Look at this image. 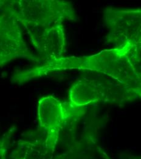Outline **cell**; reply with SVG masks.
Returning <instances> with one entry per match:
<instances>
[{
	"instance_id": "obj_9",
	"label": "cell",
	"mask_w": 141,
	"mask_h": 159,
	"mask_svg": "<svg viewBox=\"0 0 141 159\" xmlns=\"http://www.w3.org/2000/svg\"><path fill=\"white\" fill-rule=\"evenodd\" d=\"M4 1H0V8L2 7V6L4 5Z\"/></svg>"
},
{
	"instance_id": "obj_3",
	"label": "cell",
	"mask_w": 141,
	"mask_h": 159,
	"mask_svg": "<svg viewBox=\"0 0 141 159\" xmlns=\"http://www.w3.org/2000/svg\"><path fill=\"white\" fill-rule=\"evenodd\" d=\"M104 21L108 31V44L116 47L141 44V9L107 7L104 11Z\"/></svg>"
},
{
	"instance_id": "obj_4",
	"label": "cell",
	"mask_w": 141,
	"mask_h": 159,
	"mask_svg": "<svg viewBox=\"0 0 141 159\" xmlns=\"http://www.w3.org/2000/svg\"><path fill=\"white\" fill-rule=\"evenodd\" d=\"M17 58L40 62L27 47L19 21L4 10L0 14V67Z\"/></svg>"
},
{
	"instance_id": "obj_1",
	"label": "cell",
	"mask_w": 141,
	"mask_h": 159,
	"mask_svg": "<svg viewBox=\"0 0 141 159\" xmlns=\"http://www.w3.org/2000/svg\"><path fill=\"white\" fill-rule=\"evenodd\" d=\"M79 69L104 74L141 92V44L126 45L88 57H61L21 72L17 82L36 79L54 70Z\"/></svg>"
},
{
	"instance_id": "obj_2",
	"label": "cell",
	"mask_w": 141,
	"mask_h": 159,
	"mask_svg": "<svg viewBox=\"0 0 141 159\" xmlns=\"http://www.w3.org/2000/svg\"><path fill=\"white\" fill-rule=\"evenodd\" d=\"M3 9L11 14L25 29L64 21H77L78 17L70 2L59 0L5 1Z\"/></svg>"
},
{
	"instance_id": "obj_5",
	"label": "cell",
	"mask_w": 141,
	"mask_h": 159,
	"mask_svg": "<svg viewBox=\"0 0 141 159\" xmlns=\"http://www.w3.org/2000/svg\"><path fill=\"white\" fill-rule=\"evenodd\" d=\"M26 30L34 47L47 61L62 57L66 43L63 23H56Z\"/></svg>"
},
{
	"instance_id": "obj_7",
	"label": "cell",
	"mask_w": 141,
	"mask_h": 159,
	"mask_svg": "<svg viewBox=\"0 0 141 159\" xmlns=\"http://www.w3.org/2000/svg\"><path fill=\"white\" fill-rule=\"evenodd\" d=\"M70 103L77 107H83L96 102H108V96L103 77L99 79L83 78L71 88Z\"/></svg>"
},
{
	"instance_id": "obj_8",
	"label": "cell",
	"mask_w": 141,
	"mask_h": 159,
	"mask_svg": "<svg viewBox=\"0 0 141 159\" xmlns=\"http://www.w3.org/2000/svg\"><path fill=\"white\" fill-rule=\"evenodd\" d=\"M37 115L39 129L59 136L66 119L64 103L52 96L43 97L38 102Z\"/></svg>"
},
{
	"instance_id": "obj_6",
	"label": "cell",
	"mask_w": 141,
	"mask_h": 159,
	"mask_svg": "<svg viewBox=\"0 0 141 159\" xmlns=\"http://www.w3.org/2000/svg\"><path fill=\"white\" fill-rule=\"evenodd\" d=\"M27 139H21L11 153L13 159H52L58 139L39 129L29 135Z\"/></svg>"
}]
</instances>
